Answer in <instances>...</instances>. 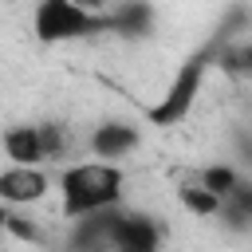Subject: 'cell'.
<instances>
[{
    "label": "cell",
    "mask_w": 252,
    "mask_h": 252,
    "mask_svg": "<svg viewBox=\"0 0 252 252\" xmlns=\"http://www.w3.org/2000/svg\"><path fill=\"white\" fill-rule=\"evenodd\" d=\"M197 181L205 185V189H213L220 201L236 189V181H240V169L236 165H228V161H213V165H205V169H197Z\"/></svg>",
    "instance_id": "9c48e42d"
},
{
    "label": "cell",
    "mask_w": 252,
    "mask_h": 252,
    "mask_svg": "<svg viewBox=\"0 0 252 252\" xmlns=\"http://www.w3.org/2000/svg\"><path fill=\"white\" fill-rule=\"evenodd\" d=\"M0 150L8 161H24V165H43V138H39V122H20L8 126L0 134Z\"/></svg>",
    "instance_id": "52a82bcc"
},
{
    "label": "cell",
    "mask_w": 252,
    "mask_h": 252,
    "mask_svg": "<svg viewBox=\"0 0 252 252\" xmlns=\"http://www.w3.org/2000/svg\"><path fill=\"white\" fill-rule=\"evenodd\" d=\"M177 201H181L193 217H217V213H220V197H217L213 189H205V185L197 181V173H189V177L181 181Z\"/></svg>",
    "instance_id": "ba28073f"
},
{
    "label": "cell",
    "mask_w": 252,
    "mask_h": 252,
    "mask_svg": "<svg viewBox=\"0 0 252 252\" xmlns=\"http://www.w3.org/2000/svg\"><path fill=\"white\" fill-rule=\"evenodd\" d=\"M51 193V177L43 165H24L12 161L0 169V201L12 209H28V205H43Z\"/></svg>",
    "instance_id": "5b68a950"
},
{
    "label": "cell",
    "mask_w": 252,
    "mask_h": 252,
    "mask_svg": "<svg viewBox=\"0 0 252 252\" xmlns=\"http://www.w3.org/2000/svg\"><path fill=\"white\" fill-rule=\"evenodd\" d=\"M83 146H87L91 158H102V161H118V165H122L130 154H138V146H142V126L130 122V118H98V122L87 130Z\"/></svg>",
    "instance_id": "277c9868"
},
{
    "label": "cell",
    "mask_w": 252,
    "mask_h": 252,
    "mask_svg": "<svg viewBox=\"0 0 252 252\" xmlns=\"http://www.w3.org/2000/svg\"><path fill=\"white\" fill-rule=\"evenodd\" d=\"M122 197H126V173H122L118 161L75 158L59 173V213L67 220L122 205Z\"/></svg>",
    "instance_id": "6da1fadb"
},
{
    "label": "cell",
    "mask_w": 252,
    "mask_h": 252,
    "mask_svg": "<svg viewBox=\"0 0 252 252\" xmlns=\"http://www.w3.org/2000/svg\"><path fill=\"white\" fill-rule=\"evenodd\" d=\"M75 4H83L87 12H102V16H106V12H110L118 0H75Z\"/></svg>",
    "instance_id": "30bf717a"
},
{
    "label": "cell",
    "mask_w": 252,
    "mask_h": 252,
    "mask_svg": "<svg viewBox=\"0 0 252 252\" xmlns=\"http://www.w3.org/2000/svg\"><path fill=\"white\" fill-rule=\"evenodd\" d=\"M106 32H110V16L87 12L75 0H35V8H32V39L43 47L98 39Z\"/></svg>",
    "instance_id": "7a4b0ae2"
},
{
    "label": "cell",
    "mask_w": 252,
    "mask_h": 252,
    "mask_svg": "<svg viewBox=\"0 0 252 252\" xmlns=\"http://www.w3.org/2000/svg\"><path fill=\"white\" fill-rule=\"evenodd\" d=\"M158 240H161V232H158V220L154 217H146V213H122V205H118V213H114V224H110V248H126V252H150V248H158Z\"/></svg>",
    "instance_id": "8992f818"
},
{
    "label": "cell",
    "mask_w": 252,
    "mask_h": 252,
    "mask_svg": "<svg viewBox=\"0 0 252 252\" xmlns=\"http://www.w3.org/2000/svg\"><path fill=\"white\" fill-rule=\"evenodd\" d=\"M8 217H12V205H4V201H0V240L8 236Z\"/></svg>",
    "instance_id": "8fae6325"
},
{
    "label": "cell",
    "mask_w": 252,
    "mask_h": 252,
    "mask_svg": "<svg viewBox=\"0 0 252 252\" xmlns=\"http://www.w3.org/2000/svg\"><path fill=\"white\" fill-rule=\"evenodd\" d=\"M205 75H209V51L193 55L189 63H181L177 75L165 83L161 98L150 106V122H154V126H181V122L193 114V106L201 102Z\"/></svg>",
    "instance_id": "3957f363"
}]
</instances>
